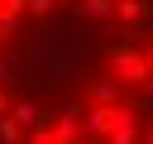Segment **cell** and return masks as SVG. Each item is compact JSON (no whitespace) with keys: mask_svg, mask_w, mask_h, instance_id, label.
I'll return each mask as SVG.
<instances>
[{"mask_svg":"<svg viewBox=\"0 0 153 144\" xmlns=\"http://www.w3.org/2000/svg\"><path fill=\"white\" fill-rule=\"evenodd\" d=\"M105 62H110V72H115V82H129V86H153V72H148V53L139 48V43H115L110 53H105Z\"/></svg>","mask_w":153,"mask_h":144,"instance_id":"1","label":"cell"},{"mask_svg":"<svg viewBox=\"0 0 153 144\" xmlns=\"http://www.w3.org/2000/svg\"><path fill=\"white\" fill-rule=\"evenodd\" d=\"M124 120H139V110L124 101V106H86V130L81 134H91V139H110Z\"/></svg>","mask_w":153,"mask_h":144,"instance_id":"2","label":"cell"},{"mask_svg":"<svg viewBox=\"0 0 153 144\" xmlns=\"http://www.w3.org/2000/svg\"><path fill=\"white\" fill-rule=\"evenodd\" d=\"M48 130H53L62 144H76V139H81V130H86V106H81V101H67V110H57Z\"/></svg>","mask_w":153,"mask_h":144,"instance_id":"3","label":"cell"},{"mask_svg":"<svg viewBox=\"0 0 153 144\" xmlns=\"http://www.w3.org/2000/svg\"><path fill=\"white\" fill-rule=\"evenodd\" d=\"M86 101H91V106H124V91H120L115 77H96V82L86 86Z\"/></svg>","mask_w":153,"mask_h":144,"instance_id":"4","label":"cell"},{"mask_svg":"<svg viewBox=\"0 0 153 144\" xmlns=\"http://www.w3.org/2000/svg\"><path fill=\"white\" fill-rule=\"evenodd\" d=\"M10 120H14L19 130H38V125H43V106L29 101V96H19V101L10 106Z\"/></svg>","mask_w":153,"mask_h":144,"instance_id":"5","label":"cell"},{"mask_svg":"<svg viewBox=\"0 0 153 144\" xmlns=\"http://www.w3.org/2000/svg\"><path fill=\"white\" fill-rule=\"evenodd\" d=\"M143 14H148V0H115V14L110 19H120V24H143Z\"/></svg>","mask_w":153,"mask_h":144,"instance_id":"6","label":"cell"},{"mask_svg":"<svg viewBox=\"0 0 153 144\" xmlns=\"http://www.w3.org/2000/svg\"><path fill=\"white\" fill-rule=\"evenodd\" d=\"M72 5H76L86 19H110V14H115V0H72Z\"/></svg>","mask_w":153,"mask_h":144,"instance_id":"7","label":"cell"},{"mask_svg":"<svg viewBox=\"0 0 153 144\" xmlns=\"http://www.w3.org/2000/svg\"><path fill=\"white\" fill-rule=\"evenodd\" d=\"M105 144H139V120H124V125H120Z\"/></svg>","mask_w":153,"mask_h":144,"instance_id":"8","label":"cell"},{"mask_svg":"<svg viewBox=\"0 0 153 144\" xmlns=\"http://www.w3.org/2000/svg\"><path fill=\"white\" fill-rule=\"evenodd\" d=\"M57 0H24V19H48Z\"/></svg>","mask_w":153,"mask_h":144,"instance_id":"9","label":"cell"},{"mask_svg":"<svg viewBox=\"0 0 153 144\" xmlns=\"http://www.w3.org/2000/svg\"><path fill=\"white\" fill-rule=\"evenodd\" d=\"M19 139H24V130H19L10 115H0V144H19Z\"/></svg>","mask_w":153,"mask_h":144,"instance_id":"10","label":"cell"},{"mask_svg":"<svg viewBox=\"0 0 153 144\" xmlns=\"http://www.w3.org/2000/svg\"><path fill=\"white\" fill-rule=\"evenodd\" d=\"M29 144H62V139H57L48 125H38V130H29Z\"/></svg>","mask_w":153,"mask_h":144,"instance_id":"11","label":"cell"},{"mask_svg":"<svg viewBox=\"0 0 153 144\" xmlns=\"http://www.w3.org/2000/svg\"><path fill=\"white\" fill-rule=\"evenodd\" d=\"M0 19H24V0H0Z\"/></svg>","mask_w":153,"mask_h":144,"instance_id":"12","label":"cell"},{"mask_svg":"<svg viewBox=\"0 0 153 144\" xmlns=\"http://www.w3.org/2000/svg\"><path fill=\"white\" fill-rule=\"evenodd\" d=\"M14 29H19V19H0V43H10V38H14Z\"/></svg>","mask_w":153,"mask_h":144,"instance_id":"13","label":"cell"},{"mask_svg":"<svg viewBox=\"0 0 153 144\" xmlns=\"http://www.w3.org/2000/svg\"><path fill=\"white\" fill-rule=\"evenodd\" d=\"M10 106H14V96H10L5 86H0V115H10Z\"/></svg>","mask_w":153,"mask_h":144,"instance_id":"14","label":"cell"},{"mask_svg":"<svg viewBox=\"0 0 153 144\" xmlns=\"http://www.w3.org/2000/svg\"><path fill=\"white\" fill-rule=\"evenodd\" d=\"M5 82H14V77H10V62L0 58V86H5Z\"/></svg>","mask_w":153,"mask_h":144,"instance_id":"15","label":"cell"},{"mask_svg":"<svg viewBox=\"0 0 153 144\" xmlns=\"http://www.w3.org/2000/svg\"><path fill=\"white\" fill-rule=\"evenodd\" d=\"M76 144H105V139H91V134H81V139H76Z\"/></svg>","mask_w":153,"mask_h":144,"instance_id":"16","label":"cell"},{"mask_svg":"<svg viewBox=\"0 0 153 144\" xmlns=\"http://www.w3.org/2000/svg\"><path fill=\"white\" fill-rule=\"evenodd\" d=\"M148 72H153V48H148Z\"/></svg>","mask_w":153,"mask_h":144,"instance_id":"17","label":"cell"},{"mask_svg":"<svg viewBox=\"0 0 153 144\" xmlns=\"http://www.w3.org/2000/svg\"><path fill=\"white\" fill-rule=\"evenodd\" d=\"M148 144H153V134H148Z\"/></svg>","mask_w":153,"mask_h":144,"instance_id":"18","label":"cell"}]
</instances>
